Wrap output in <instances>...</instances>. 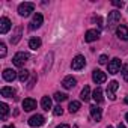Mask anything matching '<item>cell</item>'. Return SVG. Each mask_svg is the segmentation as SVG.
Wrapping results in <instances>:
<instances>
[{
  "label": "cell",
  "mask_w": 128,
  "mask_h": 128,
  "mask_svg": "<svg viewBox=\"0 0 128 128\" xmlns=\"http://www.w3.org/2000/svg\"><path fill=\"white\" fill-rule=\"evenodd\" d=\"M92 80H94L96 84H101V83H104V82L107 80V76H106V72H102L101 70H94V72H92Z\"/></svg>",
  "instance_id": "cell-6"
},
{
  "label": "cell",
  "mask_w": 128,
  "mask_h": 128,
  "mask_svg": "<svg viewBox=\"0 0 128 128\" xmlns=\"http://www.w3.org/2000/svg\"><path fill=\"white\" fill-rule=\"evenodd\" d=\"M53 113H54L56 116H60V114L63 113V110H62V107H60V106H56V107L53 108Z\"/></svg>",
  "instance_id": "cell-30"
},
{
  "label": "cell",
  "mask_w": 128,
  "mask_h": 128,
  "mask_svg": "<svg viewBox=\"0 0 128 128\" xmlns=\"http://www.w3.org/2000/svg\"><path fill=\"white\" fill-rule=\"evenodd\" d=\"M125 104H128V95L125 96Z\"/></svg>",
  "instance_id": "cell-37"
},
{
  "label": "cell",
  "mask_w": 128,
  "mask_h": 128,
  "mask_svg": "<svg viewBox=\"0 0 128 128\" xmlns=\"http://www.w3.org/2000/svg\"><path fill=\"white\" fill-rule=\"evenodd\" d=\"M119 70H120V59L119 57L112 59L108 62V72L110 74H116V72H119Z\"/></svg>",
  "instance_id": "cell-7"
},
{
  "label": "cell",
  "mask_w": 128,
  "mask_h": 128,
  "mask_svg": "<svg viewBox=\"0 0 128 128\" xmlns=\"http://www.w3.org/2000/svg\"><path fill=\"white\" fill-rule=\"evenodd\" d=\"M116 35H118L119 39H122V41H128V27L124 26V24L118 26V27H116Z\"/></svg>",
  "instance_id": "cell-12"
},
{
  "label": "cell",
  "mask_w": 128,
  "mask_h": 128,
  "mask_svg": "<svg viewBox=\"0 0 128 128\" xmlns=\"http://www.w3.org/2000/svg\"><path fill=\"white\" fill-rule=\"evenodd\" d=\"M120 72H122V77H124V80H125V82H128V65H124Z\"/></svg>",
  "instance_id": "cell-27"
},
{
  "label": "cell",
  "mask_w": 128,
  "mask_h": 128,
  "mask_svg": "<svg viewBox=\"0 0 128 128\" xmlns=\"http://www.w3.org/2000/svg\"><path fill=\"white\" fill-rule=\"evenodd\" d=\"M78 108H80V102H78V101H71V102H70V107H68V110H70L71 113H76V112H78Z\"/></svg>",
  "instance_id": "cell-25"
},
{
  "label": "cell",
  "mask_w": 128,
  "mask_h": 128,
  "mask_svg": "<svg viewBox=\"0 0 128 128\" xmlns=\"http://www.w3.org/2000/svg\"><path fill=\"white\" fill-rule=\"evenodd\" d=\"M42 21H44V17H42V14H35L33 15V18H32V21H30V30H35V29H39L41 27V24H42Z\"/></svg>",
  "instance_id": "cell-8"
},
{
  "label": "cell",
  "mask_w": 128,
  "mask_h": 128,
  "mask_svg": "<svg viewBox=\"0 0 128 128\" xmlns=\"http://www.w3.org/2000/svg\"><path fill=\"white\" fill-rule=\"evenodd\" d=\"M118 128H125V125H124V124H119V125H118Z\"/></svg>",
  "instance_id": "cell-36"
},
{
  "label": "cell",
  "mask_w": 128,
  "mask_h": 128,
  "mask_svg": "<svg viewBox=\"0 0 128 128\" xmlns=\"http://www.w3.org/2000/svg\"><path fill=\"white\" fill-rule=\"evenodd\" d=\"M6 56V45L2 42L0 44V57H5Z\"/></svg>",
  "instance_id": "cell-29"
},
{
  "label": "cell",
  "mask_w": 128,
  "mask_h": 128,
  "mask_svg": "<svg viewBox=\"0 0 128 128\" xmlns=\"http://www.w3.org/2000/svg\"><path fill=\"white\" fill-rule=\"evenodd\" d=\"M80 98H82L84 102H88V101L90 100V88H89V86H84V89H83L82 94H80Z\"/></svg>",
  "instance_id": "cell-21"
},
{
  "label": "cell",
  "mask_w": 128,
  "mask_h": 128,
  "mask_svg": "<svg viewBox=\"0 0 128 128\" xmlns=\"http://www.w3.org/2000/svg\"><path fill=\"white\" fill-rule=\"evenodd\" d=\"M116 8H122L124 6V2H120V0H113V2H112Z\"/></svg>",
  "instance_id": "cell-31"
},
{
  "label": "cell",
  "mask_w": 128,
  "mask_h": 128,
  "mask_svg": "<svg viewBox=\"0 0 128 128\" xmlns=\"http://www.w3.org/2000/svg\"><path fill=\"white\" fill-rule=\"evenodd\" d=\"M11 20L9 18H6V17H2L0 18V33L2 35H5V33H8L9 30H11Z\"/></svg>",
  "instance_id": "cell-10"
},
{
  "label": "cell",
  "mask_w": 128,
  "mask_h": 128,
  "mask_svg": "<svg viewBox=\"0 0 128 128\" xmlns=\"http://www.w3.org/2000/svg\"><path fill=\"white\" fill-rule=\"evenodd\" d=\"M101 65H104V63H107V56L106 54H102V56H100V60H98Z\"/></svg>",
  "instance_id": "cell-32"
},
{
  "label": "cell",
  "mask_w": 128,
  "mask_h": 128,
  "mask_svg": "<svg viewBox=\"0 0 128 128\" xmlns=\"http://www.w3.org/2000/svg\"><path fill=\"white\" fill-rule=\"evenodd\" d=\"M92 98H94V101H95L96 104H101V102L104 101V96H102V90H101V88H96V89L94 90Z\"/></svg>",
  "instance_id": "cell-18"
},
{
  "label": "cell",
  "mask_w": 128,
  "mask_h": 128,
  "mask_svg": "<svg viewBox=\"0 0 128 128\" xmlns=\"http://www.w3.org/2000/svg\"><path fill=\"white\" fill-rule=\"evenodd\" d=\"M8 114H9V107L6 102H0V119L2 120H6L8 119Z\"/></svg>",
  "instance_id": "cell-17"
},
{
  "label": "cell",
  "mask_w": 128,
  "mask_h": 128,
  "mask_svg": "<svg viewBox=\"0 0 128 128\" xmlns=\"http://www.w3.org/2000/svg\"><path fill=\"white\" fill-rule=\"evenodd\" d=\"M84 65H86V60H84V56H82V54L76 56V57L72 59V62H71V68L76 70V71L84 68Z\"/></svg>",
  "instance_id": "cell-3"
},
{
  "label": "cell",
  "mask_w": 128,
  "mask_h": 128,
  "mask_svg": "<svg viewBox=\"0 0 128 128\" xmlns=\"http://www.w3.org/2000/svg\"><path fill=\"white\" fill-rule=\"evenodd\" d=\"M56 128H70V125H66V124H62V125H59V126H56Z\"/></svg>",
  "instance_id": "cell-34"
},
{
  "label": "cell",
  "mask_w": 128,
  "mask_h": 128,
  "mask_svg": "<svg viewBox=\"0 0 128 128\" xmlns=\"http://www.w3.org/2000/svg\"><path fill=\"white\" fill-rule=\"evenodd\" d=\"M89 110H90V116H92V119L94 120H101V116H102V113H101V108L95 104V106H90L89 107Z\"/></svg>",
  "instance_id": "cell-15"
},
{
  "label": "cell",
  "mask_w": 128,
  "mask_h": 128,
  "mask_svg": "<svg viewBox=\"0 0 128 128\" xmlns=\"http://www.w3.org/2000/svg\"><path fill=\"white\" fill-rule=\"evenodd\" d=\"M66 98H68V95H66V94H60V92H56V94H54V100H56L57 102L65 101Z\"/></svg>",
  "instance_id": "cell-26"
},
{
  "label": "cell",
  "mask_w": 128,
  "mask_h": 128,
  "mask_svg": "<svg viewBox=\"0 0 128 128\" xmlns=\"http://www.w3.org/2000/svg\"><path fill=\"white\" fill-rule=\"evenodd\" d=\"M107 128H113V126H112V125H108V126H107Z\"/></svg>",
  "instance_id": "cell-39"
},
{
  "label": "cell",
  "mask_w": 128,
  "mask_h": 128,
  "mask_svg": "<svg viewBox=\"0 0 128 128\" xmlns=\"http://www.w3.org/2000/svg\"><path fill=\"white\" fill-rule=\"evenodd\" d=\"M95 21L98 23V26H100V27H102V24H101V23H102V20H101L100 17H96V18H95Z\"/></svg>",
  "instance_id": "cell-33"
},
{
  "label": "cell",
  "mask_w": 128,
  "mask_h": 128,
  "mask_svg": "<svg viewBox=\"0 0 128 128\" xmlns=\"http://www.w3.org/2000/svg\"><path fill=\"white\" fill-rule=\"evenodd\" d=\"M76 84H77V80H76L72 76H66L65 78L62 80V86L65 88V89H72Z\"/></svg>",
  "instance_id": "cell-13"
},
{
  "label": "cell",
  "mask_w": 128,
  "mask_h": 128,
  "mask_svg": "<svg viewBox=\"0 0 128 128\" xmlns=\"http://www.w3.org/2000/svg\"><path fill=\"white\" fill-rule=\"evenodd\" d=\"M119 21H120V12H119V11H112V12H108V18H107L108 27H114Z\"/></svg>",
  "instance_id": "cell-4"
},
{
  "label": "cell",
  "mask_w": 128,
  "mask_h": 128,
  "mask_svg": "<svg viewBox=\"0 0 128 128\" xmlns=\"http://www.w3.org/2000/svg\"><path fill=\"white\" fill-rule=\"evenodd\" d=\"M44 122H45V119H44V116H42V114H33V116L29 119V125H30L32 128L42 126V125H44Z\"/></svg>",
  "instance_id": "cell-5"
},
{
  "label": "cell",
  "mask_w": 128,
  "mask_h": 128,
  "mask_svg": "<svg viewBox=\"0 0 128 128\" xmlns=\"http://www.w3.org/2000/svg\"><path fill=\"white\" fill-rule=\"evenodd\" d=\"M27 60H29V53H24V51H20V53H17V54L12 57L14 65L18 66V68L24 66V63H26Z\"/></svg>",
  "instance_id": "cell-1"
},
{
  "label": "cell",
  "mask_w": 128,
  "mask_h": 128,
  "mask_svg": "<svg viewBox=\"0 0 128 128\" xmlns=\"http://www.w3.org/2000/svg\"><path fill=\"white\" fill-rule=\"evenodd\" d=\"M118 88H119V83L116 82V80H113V82H110L108 84H107V95H108V98L113 101V100H116V95H114V92L118 90Z\"/></svg>",
  "instance_id": "cell-9"
},
{
  "label": "cell",
  "mask_w": 128,
  "mask_h": 128,
  "mask_svg": "<svg viewBox=\"0 0 128 128\" xmlns=\"http://www.w3.org/2000/svg\"><path fill=\"white\" fill-rule=\"evenodd\" d=\"M125 119H126V122H128V113H126V114H125Z\"/></svg>",
  "instance_id": "cell-38"
},
{
  "label": "cell",
  "mask_w": 128,
  "mask_h": 128,
  "mask_svg": "<svg viewBox=\"0 0 128 128\" xmlns=\"http://www.w3.org/2000/svg\"><path fill=\"white\" fill-rule=\"evenodd\" d=\"M41 106H42V108L44 110H50L51 108V98L50 96H42V100H41Z\"/></svg>",
  "instance_id": "cell-22"
},
{
  "label": "cell",
  "mask_w": 128,
  "mask_h": 128,
  "mask_svg": "<svg viewBox=\"0 0 128 128\" xmlns=\"http://www.w3.org/2000/svg\"><path fill=\"white\" fill-rule=\"evenodd\" d=\"M33 9H35V5H33V3L24 2V3H21V5L18 6V14H20L21 17H29V15L33 12Z\"/></svg>",
  "instance_id": "cell-2"
},
{
  "label": "cell",
  "mask_w": 128,
  "mask_h": 128,
  "mask_svg": "<svg viewBox=\"0 0 128 128\" xmlns=\"http://www.w3.org/2000/svg\"><path fill=\"white\" fill-rule=\"evenodd\" d=\"M3 128H15V126H14V125H5Z\"/></svg>",
  "instance_id": "cell-35"
},
{
  "label": "cell",
  "mask_w": 128,
  "mask_h": 128,
  "mask_svg": "<svg viewBox=\"0 0 128 128\" xmlns=\"http://www.w3.org/2000/svg\"><path fill=\"white\" fill-rule=\"evenodd\" d=\"M41 44H42V42H41L39 38H32V39L29 41V47H30L32 50H38V48L41 47Z\"/></svg>",
  "instance_id": "cell-23"
},
{
  "label": "cell",
  "mask_w": 128,
  "mask_h": 128,
  "mask_svg": "<svg viewBox=\"0 0 128 128\" xmlns=\"http://www.w3.org/2000/svg\"><path fill=\"white\" fill-rule=\"evenodd\" d=\"M21 33H23V29H21L20 26H17V27H15V32H14L12 36H11V42H12V44H17V42L20 41V38H21Z\"/></svg>",
  "instance_id": "cell-19"
},
{
  "label": "cell",
  "mask_w": 128,
  "mask_h": 128,
  "mask_svg": "<svg viewBox=\"0 0 128 128\" xmlns=\"http://www.w3.org/2000/svg\"><path fill=\"white\" fill-rule=\"evenodd\" d=\"M36 80H38V76H36V74H33V76H32V78H30V82H29V84H27V88H29V89H32V88L35 86Z\"/></svg>",
  "instance_id": "cell-28"
},
{
  "label": "cell",
  "mask_w": 128,
  "mask_h": 128,
  "mask_svg": "<svg viewBox=\"0 0 128 128\" xmlns=\"http://www.w3.org/2000/svg\"><path fill=\"white\" fill-rule=\"evenodd\" d=\"M29 76H30V72H29L27 70H21V71H18V80H20L21 83H24V82H27V78H29Z\"/></svg>",
  "instance_id": "cell-24"
},
{
  "label": "cell",
  "mask_w": 128,
  "mask_h": 128,
  "mask_svg": "<svg viewBox=\"0 0 128 128\" xmlns=\"http://www.w3.org/2000/svg\"><path fill=\"white\" fill-rule=\"evenodd\" d=\"M17 77H18V72L14 71V70H11V68H8V70L3 71V80H6V82H14Z\"/></svg>",
  "instance_id": "cell-14"
},
{
  "label": "cell",
  "mask_w": 128,
  "mask_h": 128,
  "mask_svg": "<svg viewBox=\"0 0 128 128\" xmlns=\"http://www.w3.org/2000/svg\"><path fill=\"white\" fill-rule=\"evenodd\" d=\"M98 38H100V30H96V29H90V30H88L86 35H84V41H86V42H94V41H96Z\"/></svg>",
  "instance_id": "cell-11"
},
{
  "label": "cell",
  "mask_w": 128,
  "mask_h": 128,
  "mask_svg": "<svg viewBox=\"0 0 128 128\" xmlns=\"http://www.w3.org/2000/svg\"><path fill=\"white\" fill-rule=\"evenodd\" d=\"M0 94H2V96H5V98H12V96L15 95V90H14V88H8V86H5V88H2Z\"/></svg>",
  "instance_id": "cell-20"
},
{
  "label": "cell",
  "mask_w": 128,
  "mask_h": 128,
  "mask_svg": "<svg viewBox=\"0 0 128 128\" xmlns=\"http://www.w3.org/2000/svg\"><path fill=\"white\" fill-rule=\"evenodd\" d=\"M23 108H24V112H32L33 108H36V101L32 98H26L23 101Z\"/></svg>",
  "instance_id": "cell-16"
}]
</instances>
